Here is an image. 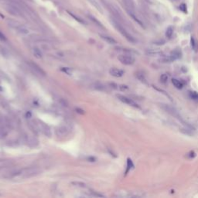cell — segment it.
<instances>
[{
	"mask_svg": "<svg viewBox=\"0 0 198 198\" xmlns=\"http://www.w3.org/2000/svg\"><path fill=\"white\" fill-rule=\"evenodd\" d=\"M40 173V170L37 167L24 168L19 170H12L7 173L6 177L12 179H26L32 177H35Z\"/></svg>",
	"mask_w": 198,
	"mask_h": 198,
	"instance_id": "6da1fadb",
	"label": "cell"
},
{
	"mask_svg": "<svg viewBox=\"0 0 198 198\" xmlns=\"http://www.w3.org/2000/svg\"><path fill=\"white\" fill-rule=\"evenodd\" d=\"M112 23H113V25L115 26V27L116 28V29L119 30V32L124 37H125L129 42H131V43H135V42H136L135 39L131 34H129V33L126 31V30L125 29V28H124L121 24H119L117 21L112 20Z\"/></svg>",
	"mask_w": 198,
	"mask_h": 198,
	"instance_id": "7a4b0ae2",
	"label": "cell"
},
{
	"mask_svg": "<svg viewBox=\"0 0 198 198\" xmlns=\"http://www.w3.org/2000/svg\"><path fill=\"white\" fill-rule=\"evenodd\" d=\"M118 60L125 65H132L135 63V60L133 56L126 54H122L118 56Z\"/></svg>",
	"mask_w": 198,
	"mask_h": 198,
	"instance_id": "3957f363",
	"label": "cell"
},
{
	"mask_svg": "<svg viewBox=\"0 0 198 198\" xmlns=\"http://www.w3.org/2000/svg\"><path fill=\"white\" fill-rule=\"evenodd\" d=\"M116 97H117L118 99H119V101H121L122 102H123V103H125V104H129V105H130V106H132V107H134V108H139L138 104L136 102H135L132 99H131V98H128V97H126V96H124V95H117Z\"/></svg>",
	"mask_w": 198,
	"mask_h": 198,
	"instance_id": "277c9868",
	"label": "cell"
},
{
	"mask_svg": "<svg viewBox=\"0 0 198 198\" xmlns=\"http://www.w3.org/2000/svg\"><path fill=\"white\" fill-rule=\"evenodd\" d=\"M29 65H30V68L35 71L36 74H40V75H42V76H45V75H46V72H45L39 65H37V64H35V63H33V62H30V63H29Z\"/></svg>",
	"mask_w": 198,
	"mask_h": 198,
	"instance_id": "5b68a950",
	"label": "cell"
},
{
	"mask_svg": "<svg viewBox=\"0 0 198 198\" xmlns=\"http://www.w3.org/2000/svg\"><path fill=\"white\" fill-rule=\"evenodd\" d=\"M109 73L111 76L115 77H121L125 74L124 71L118 69V68H111L109 71Z\"/></svg>",
	"mask_w": 198,
	"mask_h": 198,
	"instance_id": "8992f818",
	"label": "cell"
},
{
	"mask_svg": "<svg viewBox=\"0 0 198 198\" xmlns=\"http://www.w3.org/2000/svg\"><path fill=\"white\" fill-rule=\"evenodd\" d=\"M13 166V162L10 159H0V169L9 168Z\"/></svg>",
	"mask_w": 198,
	"mask_h": 198,
	"instance_id": "52a82bcc",
	"label": "cell"
},
{
	"mask_svg": "<svg viewBox=\"0 0 198 198\" xmlns=\"http://www.w3.org/2000/svg\"><path fill=\"white\" fill-rule=\"evenodd\" d=\"M135 77L138 78V80H139L141 82H143V84H147V85L149 84V83H148V81H147V80H146V78L145 75H144L142 72L137 71V72L135 73Z\"/></svg>",
	"mask_w": 198,
	"mask_h": 198,
	"instance_id": "ba28073f",
	"label": "cell"
},
{
	"mask_svg": "<svg viewBox=\"0 0 198 198\" xmlns=\"http://www.w3.org/2000/svg\"><path fill=\"white\" fill-rule=\"evenodd\" d=\"M162 53V51L159 49H150L146 51V54L149 56H158L161 55Z\"/></svg>",
	"mask_w": 198,
	"mask_h": 198,
	"instance_id": "9c48e42d",
	"label": "cell"
},
{
	"mask_svg": "<svg viewBox=\"0 0 198 198\" xmlns=\"http://www.w3.org/2000/svg\"><path fill=\"white\" fill-rule=\"evenodd\" d=\"M101 37L105 42H107V43H109V44H116V43H117V41H116L114 38H112V37H109V36L101 35Z\"/></svg>",
	"mask_w": 198,
	"mask_h": 198,
	"instance_id": "30bf717a",
	"label": "cell"
},
{
	"mask_svg": "<svg viewBox=\"0 0 198 198\" xmlns=\"http://www.w3.org/2000/svg\"><path fill=\"white\" fill-rule=\"evenodd\" d=\"M172 83L173 84V85L177 89H182L183 88V84L177 79H175V78H173L172 79Z\"/></svg>",
	"mask_w": 198,
	"mask_h": 198,
	"instance_id": "8fae6325",
	"label": "cell"
},
{
	"mask_svg": "<svg viewBox=\"0 0 198 198\" xmlns=\"http://www.w3.org/2000/svg\"><path fill=\"white\" fill-rule=\"evenodd\" d=\"M56 133H57L58 135L65 136L67 134V129L65 127H61V128H59L57 130H56Z\"/></svg>",
	"mask_w": 198,
	"mask_h": 198,
	"instance_id": "7c38bea8",
	"label": "cell"
},
{
	"mask_svg": "<svg viewBox=\"0 0 198 198\" xmlns=\"http://www.w3.org/2000/svg\"><path fill=\"white\" fill-rule=\"evenodd\" d=\"M192 129H190V128H188V127H186V128H183V129H180V132L185 135H193V133L192 132Z\"/></svg>",
	"mask_w": 198,
	"mask_h": 198,
	"instance_id": "4fadbf2b",
	"label": "cell"
},
{
	"mask_svg": "<svg viewBox=\"0 0 198 198\" xmlns=\"http://www.w3.org/2000/svg\"><path fill=\"white\" fill-rule=\"evenodd\" d=\"M173 34V27L172 26H169L166 31V37L167 38H171Z\"/></svg>",
	"mask_w": 198,
	"mask_h": 198,
	"instance_id": "5bb4252c",
	"label": "cell"
},
{
	"mask_svg": "<svg viewBox=\"0 0 198 198\" xmlns=\"http://www.w3.org/2000/svg\"><path fill=\"white\" fill-rule=\"evenodd\" d=\"M173 58V60L175 61V60H177V59H178V58H180V56H181V53H180V51H179V50H173L172 53H171V55H170Z\"/></svg>",
	"mask_w": 198,
	"mask_h": 198,
	"instance_id": "9a60e30c",
	"label": "cell"
},
{
	"mask_svg": "<svg viewBox=\"0 0 198 198\" xmlns=\"http://www.w3.org/2000/svg\"><path fill=\"white\" fill-rule=\"evenodd\" d=\"M33 55L35 56V57L37 58V59L42 58V53H41L40 50L37 48V47H35L33 49Z\"/></svg>",
	"mask_w": 198,
	"mask_h": 198,
	"instance_id": "2e32d148",
	"label": "cell"
},
{
	"mask_svg": "<svg viewBox=\"0 0 198 198\" xmlns=\"http://www.w3.org/2000/svg\"><path fill=\"white\" fill-rule=\"evenodd\" d=\"M88 18H89V19H91V20L95 24H96L98 26H99V27H101V28H104V26L101 23V22H99V21H98L97 19H95L94 16H91V15H90V16H88Z\"/></svg>",
	"mask_w": 198,
	"mask_h": 198,
	"instance_id": "e0dca14e",
	"label": "cell"
},
{
	"mask_svg": "<svg viewBox=\"0 0 198 198\" xmlns=\"http://www.w3.org/2000/svg\"><path fill=\"white\" fill-rule=\"evenodd\" d=\"M173 61H174V60L171 56H167V57H162V59L159 60V61L161 63H170Z\"/></svg>",
	"mask_w": 198,
	"mask_h": 198,
	"instance_id": "ac0fdd59",
	"label": "cell"
},
{
	"mask_svg": "<svg viewBox=\"0 0 198 198\" xmlns=\"http://www.w3.org/2000/svg\"><path fill=\"white\" fill-rule=\"evenodd\" d=\"M190 97L194 100V101H198V93L195 92V91H191L190 92Z\"/></svg>",
	"mask_w": 198,
	"mask_h": 198,
	"instance_id": "d6986e66",
	"label": "cell"
},
{
	"mask_svg": "<svg viewBox=\"0 0 198 198\" xmlns=\"http://www.w3.org/2000/svg\"><path fill=\"white\" fill-rule=\"evenodd\" d=\"M68 13H69V15L71 16H72L75 20H77V22H80V23H84V20H82L80 18H79V17H77V16H76L74 14H73V13H70V12H67Z\"/></svg>",
	"mask_w": 198,
	"mask_h": 198,
	"instance_id": "ffe728a7",
	"label": "cell"
},
{
	"mask_svg": "<svg viewBox=\"0 0 198 198\" xmlns=\"http://www.w3.org/2000/svg\"><path fill=\"white\" fill-rule=\"evenodd\" d=\"M160 80L162 83H166L168 80V75L166 74H162L160 77Z\"/></svg>",
	"mask_w": 198,
	"mask_h": 198,
	"instance_id": "44dd1931",
	"label": "cell"
},
{
	"mask_svg": "<svg viewBox=\"0 0 198 198\" xmlns=\"http://www.w3.org/2000/svg\"><path fill=\"white\" fill-rule=\"evenodd\" d=\"M95 89L97 90H99V91H105V87L103 85V84H97L95 85Z\"/></svg>",
	"mask_w": 198,
	"mask_h": 198,
	"instance_id": "7402d4cb",
	"label": "cell"
},
{
	"mask_svg": "<svg viewBox=\"0 0 198 198\" xmlns=\"http://www.w3.org/2000/svg\"><path fill=\"white\" fill-rule=\"evenodd\" d=\"M187 156L188 158L192 159V158H194V157L196 156V153H195L194 151H190V152L187 154Z\"/></svg>",
	"mask_w": 198,
	"mask_h": 198,
	"instance_id": "603a6c76",
	"label": "cell"
},
{
	"mask_svg": "<svg viewBox=\"0 0 198 198\" xmlns=\"http://www.w3.org/2000/svg\"><path fill=\"white\" fill-rule=\"evenodd\" d=\"M71 184L75 185V186H78V187H85V184H84V183H81V182H72Z\"/></svg>",
	"mask_w": 198,
	"mask_h": 198,
	"instance_id": "cb8c5ba5",
	"label": "cell"
},
{
	"mask_svg": "<svg viewBox=\"0 0 198 198\" xmlns=\"http://www.w3.org/2000/svg\"><path fill=\"white\" fill-rule=\"evenodd\" d=\"M134 166H133V164H132V160L130 159H128V169H127V171H126V173L129 170V169L132 168V167H133Z\"/></svg>",
	"mask_w": 198,
	"mask_h": 198,
	"instance_id": "d4e9b609",
	"label": "cell"
},
{
	"mask_svg": "<svg viewBox=\"0 0 198 198\" xmlns=\"http://www.w3.org/2000/svg\"><path fill=\"white\" fill-rule=\"evenodd\" d=\"M6 40H7V38L6 37V36H5L2 32H0V41L5 42V41H6Z\"/></svg>",
	"mask_w": 198,
	"mask_h": 198,
	"instance_id": "484cf974",
	"label": "cell"
},
{
	"mask_svg": "<svg viewBox=\"0 0 198 198\" xmlns=\"http://www.w3.org/2000/svg\"><path fill=\"white\" fill-rule=\"evenodd\" d=\"M76 111H77V113H79V114H80V115H84V111L82 110V109H80V108H76Z\"/></svg>",
	"mask_w": 198,
	"mask_h": 198,
	"instance_id": "4316f807",
	"label": "cell"
},
{
	"mask_svg": "<svg viewBox=\"0 0 198 198\" xmlns=\"http://www.w3.org/2000/svg\"><path fill=\"white\" fill-rule=\"evenodd\" d=\"M195 44H196L195 43V40H194L193 37H192L191 38V46L193 50H195Z\"/></svg>",
	"mask_w": 198,
	"mask_h": 198,
	"instance_id": "83f0119b",
	"label": "cell"
},
{
	"mask_svg": "<svg viewBox=\"0 0 198 198\" xmlns=\"http://www.w3.org/2000/svg\"><path fill=\"white\" fill-rule=\"evenodd\" d=\"M120 89L122 90V91L126 90V89H128V86H126V85H121L120 86Z\"/></svg>",
	"mask_w": 198,
	"mask_h": 198,
	"instance_id": "f1b7e54d",
	"label": "cell"
},
{
	"mask_svg": "<svg viewBox=\"0 0 198 198\" xmlns=\"http://www.w3.org/2000/svg\"><path fill=\"white\" fill-rule=\"evenodd\" d=\"M88 160H91V162H95V158H93V157H91V158H89V159H88Z\"/></svg>",
	"mask_w": 198,
	"mask_h": 198,
	"instance_id": "f546056e",
	"label": "cell"
}]
</instances>
